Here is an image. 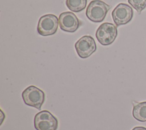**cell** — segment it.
I'll return each mask as SVG.
<instances>
[{"label": "cell", "instance_id": "cell-10", "mask_svg": "<svg viewBox=\"0 0 146 130\" xmlns=\"http://www.w3.org/2000/svg\"><path fill=\"white\" fill-rule=\"evenodd\" d=\"M87 2V0H66V5L70 10L78 13L86 8Z\"/></svg>", "mask_w": 146, "mask_h": 130}, {"label": "cell", "instance_id": "cell-2", "mask_svg": "<svg viewBox=\"0 0 146 130\" xmlns=\"http://www.w3.org/2000/svg\"><path fill=\"white\" fill-rule=\"evenodd\" d=\"M22 97L24 103L29 106L40 110L45 101V94L39 88L34 86H30L22 92Z\"/></svg>", "mask_w": 146, "mask_h": 130}, {"label": "cell", "instance_id": "cell-5", "mask_svg": "<svg viewBox=\"0 0 146 130\" xmlns=\"http://www.w3.org/2000/svg\"><path fill=\"white\" fill-rule=\"evenodd\" d=\"M59 18L52 14L42 16L38 21L37 31L42 36H46L54 34L58 29Z\"/></svg>", "mask_w": 146, "mask_h": 130}, {"label": "cell", "instance_id": "cell-1", "mask_svg": "<svg viewBox=\"0 0 146 130\" xmlns=\"http://www.w3.org/2000/svg\"><path fill=\"white\" fill-rule=\"evenodd\" d=\"M111 6L101 0H93L88 4L86 15L93 22H102L106 17Z\"/></svg>", "mask_w": 146, "mask_h": 130}, {"label": "cell", "instance_id": "cell-12", "mask_svg": "<svg viewBox=\"0 0 146 130\" xmlns=\"http://www.w3.org/2000/svg\"><path fill=\"white\" fill-rule=\"evenodd\" d=\"M132 130H146V128L144 127H135Z\"/></svg>", "mask_w": 146, "mask_h": 130}, {"label": "cell", "instance_id": "cell-3", "mask_svg": "<svg viewBox=\"0 0 146 130\" xmlns=\"http://www.w3.org/2000/svg\"><path fill=\"white\" fill-rule=\"evenodd\" d=\"M34 124L36 130H56L58 120L48 111L42 110L35 115Z\"/></svg>", "mask_w": 146, "mask_h": 130}, {"label": "cell", "instance_id": "cell-11", "mask_svg": "<svg viewBox=\"0 0 146 130\" xmlns=\"http://www.w3.org/2000/svg\"><path fill=\"white\" fill-rule=\"evenodd\" d=\"M128 2L139 14L146 7V0H128Z\"/></svg>", "mask_w": 146, "mask_h": 130}, {"label": "cell", "instance_id": "cell-9", "mask_svg": "<svg viewBox=\"0 0 146 130\" xmlns=\"http://www.w3.org/2000/svg\"><path fill=\"white\" fill-rule=\"evenodd\" d=\"M133 117L137 121H146V101H143L133 105L132 110Z\"/></svg>", "mask_w": 146, "mask_h": 130}, {"label": "cell", "instance_id": "cell-6", "mask_svg": "<svg viewBox=\"0 0 146 130\" xmlns=\"http://www.w3.org/2000/svg\"><path fill=\"white\" fill-rule=\"evenodd\" d=\"M75 48L78 56L85 59L90 56L97 49L94 39L90 35H84L75 44Z\"/></svg>", "mask_w": 146, "mask_h": 130}, {"label": "cell", "instance_id": "cell-4", "mask_svg": "<svg viewBox=\"0 0 146 130\" xmlns=\"http://www.w3.org/2000/svg\"><path fill=\"white\" fill-rule=\"evenodd\" d=\"M117 35V27L114 24L109 22L100 25L95 33L97 40L103 46H108L112 44Z\"/></svg>", "mask_w": 146, "mask_h": 130}, {"label": "cell", "instance_id": "cell-8", "mask_svg": "<svg viewBox=\"0 0 146 130\" xmlns=\"http://www.w3.org/2000/svg\"><path fill=\"white\" fill-rule=\"evenodd\" d=\"M80 24V22L76 15L72 12H63L59 15V27L64 31L74 32L78 29Z\"/></svg>", "mask_w": 146, "mask_h": 130}, {"label": "cell", "instance_id": "cell-7", "mask_svg": "<svg viewBox=\"0 0 146 130\" xmlns=\"http://www.w3.org/2000/svg\"><path fill=\"white\" fill-rule=\"evenodd\" d=\"M133 10L128 5L120 3L112 11V17L117 26L129 22L133 17Z\"/></svg>", "mask_w": 146, "mask_h": 130}]
</instances>
